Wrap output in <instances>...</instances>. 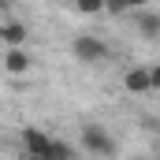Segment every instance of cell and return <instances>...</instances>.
Masks as SVG:
<instances>
[{
  "mask_svg": "<svg viewBox=\"0 0 160 160\" xmlns=\"http://www.w3.org/2000/svg\"><path fill=\"white\" fill-rule=\"evenodd\" d=\"M48 145H52V134H45L41 127H22V153H30V157H41V160H45Z\"/></svg>",
  "mask_w": 160,
  "mask_h": 160,
  "instance_id": "3957f363",
  "label": "cell"
},
{
  "mask_svg": "<svg viewBox=\"0 0 160 160\" xmlns=\"http://www.w3.org/2000/svg\"><path fill=\"white\" fill-rule=\"evenodd\" d=\"M22 160H41V157H30V153H22Z\"/></svg>",
  "mask_w": 160,
  "mask_h": 160,
  "instance_id": "4fadbf2b",
  "label": "cell"
},
{
  "mask_svg": "<svg viewBox=\"0 0 160 160\" xmlns=\"http://www.w3.org/2000/svg\"><path fill=\"white\" fill-rule=\"evenodd\" d=\"M82 149L93 153V157H116V138L104 127L89 123V127H82Z\"/></svg>",
  "mask_w": 160,
  "mask_h": 160,
  "instance_id": "6da1fadb",
  "label": "cell"
},
{
  "mask_svg": "<svg viewBox=\"0 0 160 160\" xmlns=\"http://www.w3.org/2000/svg\"><path fill=\"white\" fill-rule=\"evenodd\" d=\"M123 86H127L130 93H149V89H153V78H149V67H130V71L123 75Z\"/></svg>",
  "mask_w": 160,
  "mask_h": 160,
  "instance_id": "5b68a950",
  "label": "cell"
},
{
  "mask_svg": "<svg viewBox=\"0 0 160 160\" xmlns=\"http://www.w3.org/2000/svg\"><path fill=\"white\" fill-rule=\"evenodd\" d=\"M75 11H82V15H101L104 11V0H75Z\"/></svg>",
  "mask_w": 160,
  "mask_h": 160,
  "instance_id": "9c48e42d",
  "label": "cell"
},
{
  "mask_svg": "<svg viewBox=\"0 0 160 160\" xmlns=\"http://www.w3.org/2000/svg\"><path fill=\"white\" fill-rule=\"evenodd\" d=\"M134 19L145 38H160V11H134Z\"/></svg>",
  "mask_w": 160,
  "mask_h": 160,
  "instance_id": "52a82bcc",
  "label": "cell"
},
{
  "mask_svg": "<svg viewBox=\"0 0 160 160\" xmlns=\"http://www.w3.org/2000/svg\"><path fill=\"white\" fill-rule=\"evenodd\" d=\"M4 71H8V75H26V71H30V56H26L22 48H8V56H4Z\"/></svg>",
  "mask_w": 160,
  "mask_h": 160,
  "instance_id": "8992f818",
  "label": "cell"
},
{
  "mask_svg": "<svg viewBox=\"0 0 160 160\" xmlns=\"http://www.w3.org/2000/svg\"><path fill=\"white\" fill-rule=\"evenodd\" d=\"M127 0H104V15H127Z\"/></svg>",
  "mask_w": 160,
  "mask_h": 160,
  "instance_id": "30bf717a",
  "label": "cell"
},
{
  "mask_svg": "<svg viewBox=\"0 0 160 160\" xmlns=\"http://www.w3.org/2000/svg\"><path fill=\"white\" fill-rule=\"evenodd\" d=\"M149 78H153V89H160V63H157V67H149Z\"/></svg>",
  "mask_w": 160,
  "mask_h": 160,
  "instance_id": "7c38bea8",
  "label": "cell"
},
{
  "mask_svg": "<svg viewBox=\"0 0 160 160\" xmlns=\"http://www.w3.org/2000/svg\"><path fill=\"white\" fill-rule=\"evenodd\" d=\"M45 160H75V149H71L67 142L52 138V145H48V153H45Z\"/></svg>",
  "mask_w": 160,
  "mask_h": 160,
  "instance_id": "ba28073f",
  "label": "cell"
},
{
  "mask_svg": "<svg viewBox=\"0 0 160 160\" xmlns=\"http://www.w3.org/2000/svg\"><path fill=\"white\" fill-rule=\"evenodd\" d=\"M75 56H78L82 63H101V60L108 56V45H104L101 38L82 34V38H75Z\"/></svg>",
  "mask_w": 160,
  "mask_h": 160,
  "instance_id": "7a4b0ae2",
  "label": "cell"
},
{
  "mask_svg": "<svg viewBox=\"0 0 160 160\" xmlns=\"http://www.w3.org/2000/svg\"><path fill=\"white\" fill-rule=\"evenodd\" d=\"M26 38H30V30H26L22 22H15V19L0 26V41H4L8 48H22V45H26Z\"/></svg>",
  "mask_w": 160,
  "mask_h": 160,
  "instance_id": "277c9868",
  "label": "cell"
},
{
  "mask_svg": "<svg viewBox=\"0 0 160 160\" xmlns=\"http://www.w3.org/2000/svg\"><path fill=\"white\" fill-rule=\"evenodd\" d=\"M149 4H153V0H127V8H130V11H145Z\"/></svg>",
  "mask_w": 160,
  "mask_h": 160,
  "instance_id": "8fae6325",
  "label": "cell"
}]
</instances>
